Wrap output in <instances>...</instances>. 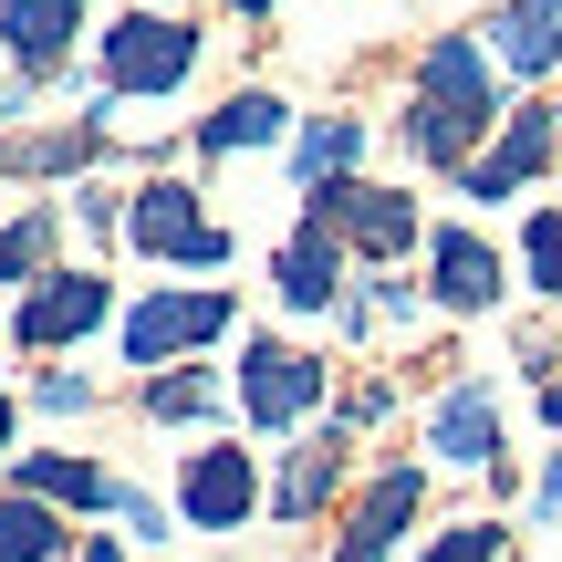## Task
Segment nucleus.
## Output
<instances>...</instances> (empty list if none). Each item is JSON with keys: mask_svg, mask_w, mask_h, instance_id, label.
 I'll list each match as a JSON object with an SVG mask.
<instances>
[{"mask_svg": "<svg viewBox=\"0 0 562 562\" xmlns=\"http://www.w3.org/2000/svg\"><path fill=\"white\" fill-rule=\"evenodd\" d=\"M42 250H53V209H32V220L0 229V281H32V271H42Z\"/></svg>", "mask_w": 562, "mask_h": 562, "instance_id": "21", "label": "nucleus"}, {"mask_svg": "<svg viewBox=\"0 0 562 562\" xmlns=\"http://www.w3.org/2000/svg\"><path fill=\"white\" fill-rule=\"evenodd\" d=\"M21 501H74V510H94V501H115V480L83 469V459H21Z\"/></svg>", "mask_w": 562, "mask_h": 562, "instance_id": "16", "label": "nucleus"}, {"mask_svg": "<svg viewBox=\"0 0 562 562\" xmlns=\"http://www.w3.org/2000/svg\"><path fill=\"white\" fill-rule=\"evenodd\" d=\"M146 406L157 417H209L220 406V375H167V385H146Z\"/></svg>", "mask_w": 562, "mask_h": 562, "instance_id": "22", "label": "nucleus"}, {"mask_svg": "<svg viewBox=\"0 0 562 562\" xmlns=\"http://www.w3.org/2000/svg\"><path fill=\"white\" fill-rule=\"evenodd\" d=\"M552 146H562V115H552V104H521V115H510V136L469 167V199H510V188H531V178L552 167Z\"/></svg>", "mask_w": 562, "mask_h": 562, "instance_id": "7", "label": "nucleus"}, {"mask_svg": "<svg viewBox=\"0 0 562 562\" xmlns=\"http://www.w3.org/2000/svg\"><path fill=\"white\" fill-rule=\"evenodd\" d=\"M542 417H552V427H562V375H552V385H542Z\"/></svg>", "mask_w": 562, "mask_h": 562, "instance_id": "26", "label": "nucleus"}, {"mask_svg": "<svg viewBox=\"0 0 562 562\" xmlns=\"http://www.w3.org/2000/svg\"><path fill=\"white\" fill-rule=\"evenodd\" d=\"M240 11H271V0H240Z\"/></svg>", "mask_w": 562, "mask_h": 562, "instance_id": "30", "label": "nucleus"}, {"mask_svg": "<svg viewBox=\"0 0 562 562\" xmlns=\"http://www.w3.org/2000/svg\"><path fill=\"white\" fill-rule=\"evenodd\" d=\"M501 292V261H490L469 229H438V302H459V313H480V302Z\"/></svg>", "mask_w": 562, "mask_h": 562, "instance_id": "15", "label": "nucleus"}, {"mask_svg": "<svg viewBox=\"0 0 562 562\" xmlns=\"http://www.w3.org/2000/svg\"><path fill=\"white\" fill-rule=\"evenodd\" d=\"M83 32V0H0V42H11L21 74H53Z\"/></svg>", "mask_w": 562, "mask_h": 562, "instance_id": "9", "label": "nucleus"}, {"mask_svg": "<svg viewBox=\"0 0 562 562\" xmlns=\"http://www.w3.org/2000/svg\"><path fill=\"white\" fill-rule=\"evenodd\" d=\"M74 562H125V552H115V542H83V552H74Z\"/></svg>", "mask_w": 562, "mask_h": 562, "instance_id": "27", "label": "nucleus"}, {"mask_svg": "<svg viewBox=\"0 0 562 562\" xmlns=\"http://www.w3.org/2000/svg\"><path fill=\"white\" fill-rule=\"evenodd\" d=\"M344 480V448L334 438H313V448H292V469H281V521H313L323 510V490Z\"/></svg>", "mask_w": 562, "mask_h": 562, "instance_id": "17", "label": "nucleus"}, {"mask_svg": "<svg viewBox=\"0 0 562 562\" xmlns=\"http://www.w3.org/2000/svg\"><path fill=\"white\" fill-rule=\"evenodd\" d=\"M406 521H417V469H385L375 501L355 510V531H344V552H334V562H385V542H396Z\"/></svg>", "mask_w": 562, "mask_h": 562, "instance_id": "12", "label": "nucleus"}, {"mask_svg": "<svg viewBox=\"0 0 562 562\" xmlns=\"http://www.w3.org/2000/svg\"><path fill=\"white\" fill-rule=\"evenodd\" d=\"M313 396H323V364H313V355H292V344H250V355H240V406H250V427H292Z\"/></svg>", "mask_w": 562, "mask_h": 562, "instance_id": "5", "label": "nucleus"}, {"mask_svg": "<svg viewBox=\"0 0 562 562\" xmlns=\"http://www.w3.org/2000/svg\"><path fill=\"white\" fill-rule=\"evenodd\" d=\"M552 115H562V104H552Z\"/></svg>", "mask_w": 562, "mask_h": 562, "instance_id": "31", "label": "nucleus"}, {"mask_svg": "<svg viewBox=\"0 0 562 562\" xmlns=\"http://www.w3.org/2000/svg\"><path fill=\"white\" fill-rule=\"evenodd\" d=\"M188 63H199V32L167 11H136L104 32V83H125V94H167V83H188Z\"/></svg>", "mask_w": 562, "mask_h": 562, "instance_id": "2", "label": "nucleus"}, {"mask_svg": "<svg viewBox=\"0 0 562 562\" xmlns=\"http://www.w3.org/2000/svg\"><path fill=\"white\" fill-rule=\"evenodd\" d=\"M355 167V115H323V125H302V178H344Z\"/></svg>", "mask_w": 562, "mask_h": 562, "instance_id": "20", "label": "nucleus"}, {"mask_svg": "<svg viewBox=\"0 0 562 562\" xmlns=\"http://www.w3.org/2000/svg\"><path fill=\"white\" fill-rule=\"evenodd\" d=\"M490 32H501L510 74H552L562 63V0H510V11H490Z\"/></svg>", "mask_w": 562, "mask_h": 562, "instance_id": "14", "label": "nucleus"}, {"mask_svg": "<svg viewBox=\"0 0 562 562\" xmlns=\"http://www.w3.org/2000/svg\"><path fill=\"white\" fill-rule=\"evenodd\" d=\"M63 552V521L42 501H0V562H53Z\"/></svg>", "mask_w": 562, "mask_h": 562, "instance_id": "19", "label": "nucleus"}, {"mask_svg": "<svg viewBox=\"0 0 562 562\" xmlns=\"http://www.w3.org/2000/svg\"><path fill=\"white\" fill-rule=\"evenodd\" d=\"M271 136H281V104H271V94H229L220 115L199 125V146H209V157H229V146H271Z\"/></svg>", "mask_w": 562, "mask_h": 562, "instance_id": "18", "label": "nucleus"}, {"mask_svg": "<svg viewBox=\"0 0 562 562\" xmlns=\"http://www.w3.org/2000/svg\"><path fill=\"white\" fill-rule=\"evenodd\" d=\"M83 146H94L83 125H74V136H21V146H0V167H74Z\"/></svg>", "mask_w": 562, "mask_h": 562, "instance_id": "23", "label": "nucleus"}, {"mask_svg": "<svg viewBox=\"0 0 562 562\" xmlns=\"http://www.w3.org/2000/svg\"><path fill=\"white\" fill-rule=\"evenodd\" d=\"M178 501H188V521H199V531H240V521H250V501H261V480H250L240 448H199Z\"/></svg>", "mask_w": 562, "mask_h": 562, "instance_id": "8", "label": "nucleus"}, {"mask_svg": "<svg viewBox=\"0 0 562 562\" xmlns=\"http://www.w3.org/2000/svg\"><path fill=\"white\" fill-rule=\"evenodd\" d=\"M531 281L562 302V209H542V220H531Z\"/></svg>", "mask_w": 562, "mask_h": 562, "instance_id": "24", "label": "nucleus"}, {"mask_svg": "<svg viewBox=\"0 0 562 562\" xmlns=\"http://www.w3.org/2000/svg\"><path fill=\"white\" fill-rule=\"evenodd\" d=\"M427 438H438V459L490 469V459H501V406H490V385H480V375H469V385H448V396H438V427H427Z\"/></svg>", "mask_w": 562, "mask_h": 562, "instance_id": "10", "label": "nucleus"}, {"mask_svg": "<svg viewBox=\"0 0 562 562\" xmlns=\"http://www.w3.org/2000/svg\"><path fill=\"white\" fill-rule=\"evenodd\" d=\"M104 323V281L94 271H53L32 292V313H21V344H63V334H94Z\"/></svg>", "mask_w": 562, "mask_h": 562, "instance_id": "11", "label": "nucleus"}, {"mask_svg": "<svg viewBox=\"0 0 562 562\" xmlns=\"http://www.w3.org/2000/svg\"><path fill=\"white\" fill-rule=\"evenodd\" d=\"M427 562H501V531H490V521H459V531H448V542L427 552Z\"/></svg>", "mask_w": 562, "mask_h": 562, "instance_id": "25", "label": "nucleus"}, {"mask_svg": "<svg viewBox=\"0 0 562 562\" xmlns=\"http://www.w3.org/2000/svg\"><path fill=\"white\" fill-rule=\"evenodd\" d=\"M209 334H229V292H157V302L125 313V355L136 364H167V355H188Z\"/></svg>", "mask_w": 562, "mask_h": 562, "instance_id": "3", "label": "nucleus"}, {"mask_svg": "<svg viewBox=\"0 0 562 562\" xmlns=\"http://www.w3.org/2000/svg\"><path fill=\"white\" fill-rule=\"evenodd\" d=\"M344 292V250H334V229H292V250H281V302L292 313H323V302Z\"/></svg>", "mask_w": 562, "mask_h": 562, "instance_id": "13", "label": "nucleus"}, {"mask_svg": "<svg viewBox=\"0 0 562 562\" xmlns=\"http://www.w3.org/2000/svg\"><path fill=\"white\" fill-rule=\"evenodd\" d=\"M490 125V53L469 32H448L438 53L417 63V157L427 167H459Z\"/></svg>", "mask_w": 562, "mask_h": 562, "instance_id": "1", "label": "nucleus"}, {"mask_svg": "<svg viewBox=\"0 0 562 562\" xmlns=\"http://www.w3.org/2000/svg\"><path fill=\"white\" fill-rule=\"evenodd\" d=\"M125 229H136V250H157V261H199V271L229 261V229H209L188 188H146V199L125 209Z\"/></svg>", "mask_w": 562, "mask_h": 562, "instance_id": "4", "label": "nucleus"}, {"mask_svg": "<svg viewBox=\"0 0 562 562\" xmlns=\"http://www.w3.org/2000/svg\"><path fill=\"white\" fill-rule=\"evenodd\" d=\"M0 448H11V406H0Z\"/></svg>", "mask_w": 562, "mask_h": 562, "instance_id": "29", "label": "nucleus"}, {"mask_svg": "<svg viewBox=\"0 0 562 562\" xmlns=\"http://www.w3.org/2000/svg\"><path fill=\"white\" fill-rule=\"evenodd\" d=\"M313 220L344 229L355 250H406V240H417V209L385 199V188H355V178H323V188H313Z\"/></svg>", "mask_w": 562, "mask_h": 562, "instance_id": "6", "label": "nucleus"}, {"mask_svg": "<svg viewBox=\"0 0 562 562\" xmlns=\"http://www.w3.org/2000/svg\"><path fill=\"white\" fill-rule=\"evenodd\" d=\"M542 501H562V459H552V480H542Z\"/></svg>", "mask_w": 562, "mask_h": 562, "instance_id": "28", "label": "nucleus"}]
</instances>
